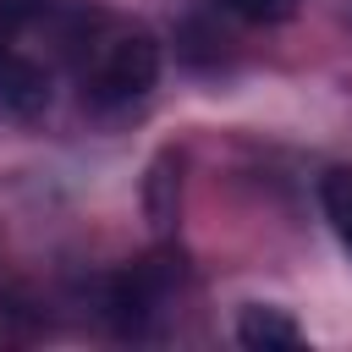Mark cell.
<instances>
[{"mask_svg": "<svg viewBox=\"0 0 352 352\" xmlns=\"http://www.w3.org/2000/svg\"><path fill=\"white\" fill-rule=\"evenodd\" d=\"M176 280H182V258H170V253H154V258L121 270V275L104 286V319H110L121 336H143V330L154 324V314L170 302Z\"/></svg>", "mask_w": 352, "mask_h": 352, "instance_id": "obj_1", "label": "cell"}, {"mask_svg": "<svg viewBox=\"0 0 352 352\" xmlns=\"http://www.w3.org/2000/svg\"><path fill=\"white\" fill-rule=\"evenodd\" d=\"M0 104L11 116H38L50 104V66L28 55L16 38L0 44Z\"/></svg>", "mask_w": 352, "mask_h": 352, "instance_id": "obj_2", "label": "cell"}, {"mask_svg": "<svg viewBox=\"0 0 352 352\" xmlns=\"http://www.w3.org/2000/svg\"><path fill=\"white\" fill-rule=\"evenodd\" d=\"M236 341L253 346V352H297L302 346V324L275 302H248L236 314Z\"/></svg>", "mask_w": 352, "mask_h": 352, "instance_id": "obj_3", "label": "cell"}, {"mask_svg": "<svg viewBox=\"0 0 352 352\" xmlns=\"http://www.w3.org/2000/svg\"><path fill=\"white\" fill-rule=\"evenodd\" d=\"M319 209H324L330 231L341 236V248L352 253V165H336L319 176Z\"/></svg>", "mask_w": 352, "mask_h": 352, "instance_id": "obj_4", "label": "cell"}, {"mask_svg": "<svg viewBox=\"0 0 352 352\" xmlns=\"http://www.w3.org/2000/svg\"><path fill=\"white\" fill-rule=\"evenodd\" d=\"M209 6H220V11H231L242 22H280V16L297 11V0H209Z\"/></svg>", "mask_w": 352, "mask_h": 352, "instance_id": "obj_5", "label": "cell"}]
</instances>
